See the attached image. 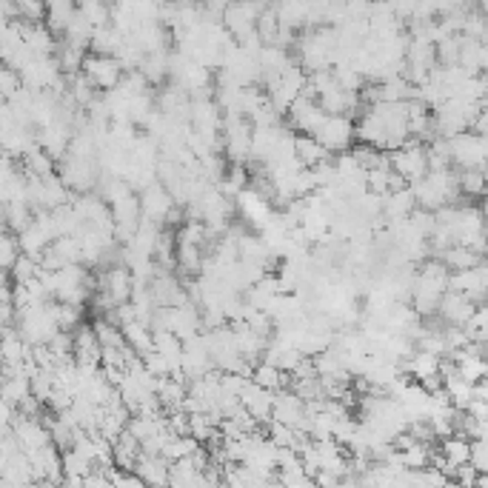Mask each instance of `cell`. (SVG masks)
<instances>
[{
  "label": "cell",
  "instance_id": "23",
  "mask_svg": "<svg viewBox=\"0 0 488 488\" xmlns=\"http://www.w3.org/2000/svg\"><path fill=\"white\" fill-rule=\"evenodd\" d=\"M123 35L120 31H115L111 26L106 29H94V35L89 40V49H92V55H103V58H115L120 52V46H123Z\"/></svg>",
  "mask_w": 488,
  "mask_h": 488
},
{
  "label": "cell",
  "instance_id": "15",
  "mask_svg": "<svg viewBox=\"0 0 488 488\" xmlns=\"http://www.w3.org/2000/svg\"><path fill=\"white\" fill-rule=\"evenodd\" d=\"M477 303H471L468 297L457 295V291H446L440 297V306H437V317H440L448 329H463L468 323V317L475 315Z\"/></svg>",
  "mask_w": 488,
  "mask_h": 488
},
{
  "label": "cell",
  "instance_id": "29",
  "mask_svg": "<svg viewBox=\"0 0 488 488\" xmlns=\"http://www.w3.org/2000/svg\"><path fill=\"white\" fill-rule=\"evenodd\" d=\"M92 332H94V337H97V343H101V349H126L120 329H118V325L106 323L103 317H97V320L92 323Z\"/></svg>",
  "mask_w": 488,
  "mask_h": 488
},
{
  "label": "cell",
  "instance_id": "13",
  "mask_svg": "<svg viewBox=\"0 0 488 488\" xmlns=\"http://www.w3.org/2000/svg\"><path fill=\"white\" fill-rule=\"evenodd\" d=\"M271 420L280 422V426H288L295 431H303L306 426V403L291 395V392H278L271 403Z\"/></svg>",
  "mask_w": 488,
  "mask_h": 488
},
{
  "label": "cell",
  "instance_id": "31",
  "mask_svg": "<svg viewBox=\"0 0 488 488\" xmlns=\"http://www.w3.org/2000/svg\"><path fill=\"white\" fill-rule=\"evenodd\" d=\"M63 266H80V243L77 237H58L52 246H49Z\"/></svg>",
  "mask_w": 488,
  "mask_h": 488
},
{
  "label": "cell",
  "instance_id": "17",
  "mask_svg": "<svg viewBox=\"0 0 488 488\" xmlns=\"http://www.w3.org/2000/svg\"><path fill=\"white\" fill-rule=\"evenodd\" d=\"M169 463L163 457H152V454H140L138 466H135V475L149 485V488H163L169 485Z\"/></svg>",
  "mask_w": 488,
  "mask_h": 488
},
{
  "label": "cell",
  "instance_id": "11",
  "mask_svg": "<svg viewBox=\"0 0 488 488\" xmlns=\"http://www.w3.org/2000/svg\"><path fill=\"white\" fill-rule=\"evenodd\" d=\"M138 200H140V220H149V223H157V226L166 223V215L174 209L172 194L160 183H152V186H146L143 191H138Z\"/></svg>",
  "mask_w": 488,
  "mask_h": 488
},
{
  "label": "cell",
  "instance_id": "37",
  "mask_svg": "<svg viewBox=\"0 0 488 488\" xmlns=\"http://www.w3.org/2000/svg\"><path fill=\"white\" fill-rule=\"evenodd\" d=\"M18 89H23L18 72H12L9 67H4V63H0V97H4V101H9V97L18 92Z\"/></svg>",
  "mask_w": 488,
  "mask_h": 488
},
{
  "label": "cell",
  "instance_id": "7",
  "mask_svg": "<svg viewBox=\"0 0 488 488\" xmlns=\"http://www.w3.org/2000/svg\"><path fill=\"white\" fill-rule=\"evenodd\" d=\"M263 9H266V4H229L220 18V26L226 29V35H229L235 43H240L249 35H254V21Z\"/></svg>",
  "mask_w": 488,
  "mask_h": 488
},
{
  "label": "cell",
  "instance_id": "34",
  "mask_svg": "<svg viewBox=\"0 0 488 488\" xmlns=\"http://www.w3.org/2000/svg\"><path fill=\"white\" fill-rule=\"evenodd\" d=\"M46 18V6L43 4H35V0H21V4H14V21H23V23H43Z\"/></svg>",
  "mask_w": 488,
  "mask_h": 488
},
{
  "label": "cell",
  "instance_id": "9",
  "mask_svg": "<svg viewBox=\"0 0 488 488\" xmlns=\"http://www.w3.org/2000/svg\"><path fill=\"white\" fill-rule=\"evenodd\" d=\"M35 143H38V149L46 157H52L55 163H60L63 157H67V152H69L72 126L63 123V120L49 123V126H43V129H38V132H35Z\"/></svg>",
  "mask_w": 488,
  "mask_h": 488
},
{
  "label": "cell",
  "instance_id": "10",
  "mask_svg": "<svg viewBox=\"0 0 488 488\" xmlns=\"http://www.w3.org/2000/svg\"><path fill=\"white\" fill-rule=\"evenodd\" d=\"M485 288H488V269H485V263L477 266V269H468V271H448V291H457V295L468 297L471 303L483 306Z\"/></svg>",
  "mask_w": 488,
  "mask_h": 488
},
{
  "label": "cell",
  "instance_id": "14",
  "mask_svg": "<svg viewBox=\"0 0 488 488\" xmlns=\"http://www.w3.org/2000/svg\"><path fill=\"white\" fill-rule=\"evenodd\" d=\"M286 115H288V129L295 135H315V129L325 118L317 101H308V97H297V101L288 106Z\"/></svg>",
  "mask_w": 488,
  "mask_h": 488
},
{
  "label": "cell",
  "instance_id": "32",
  "mask_svg": "<svg viewBox=\"0 0 488 488\" xmlns=\"http://www.w3.org/2000/svg\"><path fill=\"white\" fill-rule=\"evenodd\" d=\"M463 332L468 337V343H485V337H488V312H485V306H477L475 308V315L468 317V323L463 325Z\"/></svg>",
  "mask_w": 488,
  "mask_h": 488
},
{
  "label": "cell",
  "instance_id": "20",
  "mask_svg": "<svg viewBox=\"0 0 488 488\" xmlns=\"http://www.w3.org/2000/svg\"><path fill=\"white\" fill-rule=\"evenodd\" d=\"M169 52H172V49H166V52L146 55L140 60L138 72L143 75V80L149 86H160V84H166V80H169Z\"/></svg>",
  "mask_w": 488,
  "mask_h": 488
},
{
  "label": "cell",
  "instance_id": "36",
  "mask_svg": "<svg viewBox=\"0 0 488 488\" xmlns=\"http://www.w3.org/2000/svg\"><path fill=\"white\" fill-rule=\"evenodd\" d=\"M12 274H14V286H26V283L38 274V263H35L31 257L21 254V257H18V263L12 266Z\"/></svg>",
  "mask_w": 488,
  "mask_h": 488
},
{
  "label": "cell",
  "instance_id": "8",
  "mask_svg": "<svg viewBox=\"0 0 488 488\" xmlns=\"http://www.w3.org/2000/svg\"><path fill=\"white\" fill-rule=\"evenodd\" d=\"M132 288H135L132 271H129L126 266H109V269L101 271V280H97V291L106 295L115 306H123V303L132 300ZM97 291H94V295H97Z\"/></svg>",
  "mask_w": 488,
  "mask_h": 488
},
{
  "label": "cell",
  "instance_id": "18",
  "mask_svg": "<svg viewBox=\"0 0 488 488\" xmlns=\"http://www.w3.org/2000/svg\"><path fill=\"white\" fill-rule=\"evenodd\" d=\"M291 149H295V160L303 169H315L332 160V155L325 152L312 135H295V146H291Z\"/></svg>",
  "mask_w": 488,
  "mask_h": 488
},
{
  "label": "cell",
  "instance_id": "28",
  "mask_svg": "<svg viewBox=\"0 0 488 488\" xmlns=\"http://www.w3.org/2000/svg\"><path fill=\"white\" fill-rule=\"evenodd\" d=\"M55 323H58V332L72 334L77 325H84V306L55 303Z\"/></svg>",
  "mask_w": 488,
  "mask_h": 488
},
{
  "label": "cell",
  "instance_id": "30",
  "mask_svg": "<svg viewBox=\"0 0 488 488\" xmlns=\"http://www.w3.org/2000/svg\"><path fill=\"white\" fill-rule=\"evenodd\" d=\"M457 186H460V194H466V198L480 200L485 194V172H480V169L457 172Z\"/></svg>",
  "mask_w": 488,
  "mask_h": 488
},
{
  "label": "cell",
  "instance_id": "21",
  "mask_svg": "<svg viewBox=\"0 0 488 488\" xmlns=\"http://www.w3.org/2000/svg\"><path fill=\"white\" fill-rule=\"evenodd\" d=\"M120 334H123L126 349H132L138 357L152 351V329H149L146 323H140V320L126 323V325H120Z\"/></svg>",
  "mask_w": 488,
  "mask_h": 488
},
{
  "label": "cell",
  "instance_id": "26",
  "mask_svg": "<svg viewBox=\"0 0 488 488\" xmlns=\"http://www.w3.org/2000/svg\"><path fill=\"white\" fill-rule=\"evenodd\" d=\"M440 457L451 466V468H460L468 463V440H463L460 434H451L446 440H440Z\"/></svg>",
  "mask_w": 488,
  "mask_h": 488
},
{
  "label": "cell",
  "instance_id": "19",
  "mask_svg": "<svg viewBox=\"0 0 488 488\" xmlns=\"http://www.w3.org/2000/svg\"><path fill=\"white\" fill-rule=\"evenodd\" d=\"M414 209H417V203H414V194L409 186H403L397 191H388L383 198V217L386 220H409Z\"/></svg>",
  "mask_w": 488,
  "mask_h": 488
},
{
  "label": "cell",
  "instance_id": "27",
  "mask_svg": "<svg viewBox=\"0 0 488 488\" xmlns=\"http://www.w3.org/2000/svg\"><path fill=\"white\" fill-rule=\"evenodd\" d=\"M274 14H278V23L297 31V29H308L306 18H308V4H280L274 6Z\"/></svg>",
  "mask_w": 488,
  "mask_h": 488
},
{
  "label": "cell",
  "instance_id": "25",
  "mask_svg": "<svg viewBox=\"0 0 488 488\" xmlns=\"http://www.w3.org/2000/svg\"><path fill=\"white\" fill-rule=\"evenodd\" d=\"M203 249L200 246H189V243H177V249H174V263H177V271H183V274H198L200 278V271H203Z\"/></svg>",
  "mask_w": 488,
  "mask_h": 488
},
{
  "label": "cell",
  "instance_id": "24",
  "mask_svg": "<svg viewBox=\"0 0 488 488\" xmlns=\"http://www.w3.org/2000/svg\"><path fill=\"white\" fill-rule=\"evenodd\" d=\"M75 4H67V0H55V4L46 6V18H43V26L52 31V35H63L75 14Z\"/></svg>",
  "mask_w": 488,
  "mask_h": 488
},
{
  "label": "cell",
  "instance_id": "2",
  "mask_svg": "<svg viewBox=\"0 0 488 488\" xmlns=\"http://www.w3.org/2000/svg\"><path fill=\"white\" fill-rule=\"evenodd\" d=\"M388 169H392L405 186H412L429 174V160H426V146L409 140L403 149L388 155Z\"/></svg>",
  "mask_w": 488,
  "mask_h": 488
},
{
  "label": "cell",
  "instance_id": "1",
  "mask_svg": "<svg viewBox=\"0 0 488 488\" xmlns=\"http://www.w3.org/2000/svg\"><path fill=\"white\" fill-rule=\"evenodd\" d=\"M448 291V269L437 257L422 260L414 280H412V312L422 320H431L437 315L440 297Z\"/></svg>",
  "mask_w": 488,
  "mask_h": 488
},
{
  "label": "cell",
  "instance_id": "33",
  "mask_svg": "<svg viewBox=\"0 0 488 488\" xmlns=\"http://www.w3.org/2000/svg\"><path fill=\"white\" fill-rule=\"evenodd\" d=\"M77 12L84 14V21L92 29H106L109 26V4H101V0H86V4L77 6Z\"/></svg>",
  "mask_w": 488,
  "mask_h": 488
},
{
  "label": "cell",
  "instance_id": "3",
  "mask_svg": "<svg viewBox=\"0 0 488 488\" xmlns=\"http://www.w3.org/2000/svg\"><path fill=\"white\" fill-rule=\"evenodd\" d=\"M220 140L235 166H246V160L252 157V123L237 115H223Z\"/></svg>",
  "mask_w": 488,
  "mask_h": 488
},
{
  "label": "cell",
  "instance_id": "16",
  "mask_svg": "<svg viewBox=\"0 0 488 488\" xmlns=\"http://www.w3.org/2000/svg\"><path fill=\"white\" fill-rule=\"evenodd\" d=\"M257 388H263V392H288L291 386V374L280 371L278 366H269V363H254L252 366V377H249Z\"/></svg>",
  "mask_w": 488,
  "mask_h": 488
},
{
  "label": "cell",
  "instance_id": "12",
  "mask_svg": "<svg viewBox=\"0 0 488 488\" xmlns=\"http://www.w3.org/2000/svg\"><path fill=\"white\" fill-rule=\"evenodd\" d=\"M149 295L157 308H181L191 303L183 280H177L174 274H155V280L149 283Z\"/></svg>",
  "mask_w": 488,
  "mask_h": 488
},
{
  "label": "cell",
  "instance_id": "6",
  "mask_svg": "<svg viewBox=\"0 0 488 488\" xmlns=\"http://www.w3.org/2000/svg\"><path fill=\"white\" fill-rule=\"evenodd\" d=\"M80 75L89 80V86L94 92H111L123 77V69L115 58H103V55H86L84 67H80Z\"/></svg>",
  "mask_w": 488,
  "mask_h": 488
},
{
  "label": "cell",
  "instance_id": "5",
  "mask_svg": "<svg viewBox=\"0 0 488 488\" xmlns=\"http://www.w3.org/2000/svg\"><path fill=\"white\" fill-rule=\"evenodd\" d=\"M329 155H346L354 146V120L325 115L312 135Z\"/></svg>",
  "mask_w": 488,
  "mask_h": 488
},
{
  "label": "cell",
  "instance_id": "38",
  "mask_svg": "<svg viewBox=\"0 0 488 488\" xmlns=\"http://www.w3.org/2000/svg\"><path fill=\"white\" fill-rule=\"evenodd\" d=\"M0 337H4V329H0Z\"/></svg>",
  "mask_w": 488,
  "mask_h": 488
},
{
  "label": "cell",
  "instance_id": "22",
  "mask_svg": "<svg viewBox=\"0 0 488 488\" xmlns=\"http://www.w3.org/2000/svg\"><path fill=\"white\" fill-rule=\"evenodd\" d=\"M437 260L448 269V271H468V269H477L483 266V254L471 252L466 246H451L443 254H437Z\"/></svg>",
  "mask_w": 488,
  "mask_h": 488
},
{
  "label": "cell",
  "instance_id": "35",
  "mask_svg": "<svg viewBox=\"0 0 488 488\" xmlns=\"http://www.w3.org/2000/svg\"><path fill=\"white\" fill-rule=\"evenodd\" d=\"M103 475H106V480H109L111 485H115V488H149V485H146V483L135 475V471H115V468H106Z\"/></svg>",
  "mask_w": 488,
  "mask_h": 488
},
{
  "label": "cell",
  "instance_id": "4",
  "mask_svg": "<svg viewBox=\"0 0 488 488\" xmlns=\"http://www.w3.org/2000/svg\"><path fill=\"white\" fill-rule=\"evenodd\" d=\"M448 157H451V169L457 166V172L466 169H485V157H488V143L480 135L463 132L457 138L448 140Z\"/></svg>",
  "mask_w": 488,
  "mask_h": 488
}]
</instances>
